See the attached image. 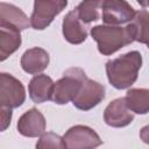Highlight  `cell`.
I'll return each mask as SVG.
<instances>
[{"mask_svg":"<svg viewBox=\"0 0 149 149\" xmlns=\"http://www.w3.org/2000/svg\"><path fill=\"white\" fill-rule=\"evenodd\" d=\"M142 66V55L140 51H128L106 63V74L109 84L116 90L130 87L137 79Z\"/></svg>","mask_w":149,"mask_h":149,"instance_id":"cell-1","label":"cell"},{"mask_svg":"<svg viewBox=\"0 0 149 149\" xmlns=\"http://www.w3.org/2000/svg\"><path fill=\"white\" fill-rule=\"evenodd\" d=\"M91 36L98 44V51L104 56L113 55L121 48L134 42L128 28L120 26H94L91 29Z\"/></svg>","mask_w":149,"mask_h":149,"instance_id":"cell-2","label":"cell"},{"mask_svg":"<svg viewBox=\"0 0 149 149\" xmlns=\"http://www.w3.org/2000/svg\"><path fill=\"white\" fill-rule=\"evenodd\" d=\"M86 73L80 68H70L54 83V91L51 100L57 105H66L78 93L81 84L86 79Z\"/></svg>","mask_w":149,"mask_h":149,"instance_id":"cell-3","label":"cell"},{"mask_svg":"<svg viewBox=\"0 0 149 149\" xmlns=\"http://www.w3.org/2000/svg\"><path fill=\"white\" fill-rule=\"evenodd\" d=\"M68 6V0H35L34 9L29 17L30 26L36 30H43Z\"/></svg>","mask_w":149,"mask_h":149,"instance_id":"cell-4","label":"cell"},{"mask_svg":"<svg viewBox=\"0 0 149 149\" xmlns=\"http://www.w3.org/2000/svg\"><path fill=\"white\" fill-rule=\"evenodd\" d=\"M26 100L23 84L7 72H0V106L17 108Z\"/></svg>","mask_w":149,"mask_h":149,"instance_id":"cell-5","label":"cell"},{"mask_svg":"<svg viewBox=\"0 0 149 149\" xmlns=\"http://www.w3.org/2000/svg\"><path fill=\"white\" fill-rule=\"evenodd\" d=\"M65 148L69 149H91L102 144L100 136L90 127L76 125L66 130L63 136Z\"/></svg>","mask_w":149,"mask_h":149,"instance_id":"cell-6","label":"cell"},{"mask_svg":"<svg viewBox=\"0 0 149 149\" xmlns=\"http://www.w3.org/2000/svg\"><path fill=\"white\" fill-rule=\"evenodd\" d=\"M105 98V87L100 83L86 78L78 93L72 99V104L80 111H90Z\"/></svg>","mask_w":149,"mask_h":149,"instance_id":"cell-7","label":"cell"},{"mask_svg":"<svg viewBox=\"0 0 149 149\" xmlns=\"http://www.w3.org/2000/svg\"><path fill=\"white\" fill-rule=\"evenodd\" d=\"M134 15V8L126 0H102L101 17L106 24L119 26L128 23Z\"/></svg>","mask_w":149,"mask_h":149,"instance_id":"cell-8","label":"cell"},{"mask_svg":"<svg viewBox=\"0 0 149 149\" xmlns=\"http://www.w3.org/2000/svg\"><path fill=\"white\" fill-rule=\"evenodd\" d=\"M104 120L106 125L114 127V128H121L126 127L134 120L133 112L127 107L125 102V98H116L113 101H111L107 107L104 111Z\"/></svg>","mask_w":149,"mask_h":149,"instance_id":"cell-9","label":"cell"},{"mask_svg":"<svg viewBox=\"0 0 149 149\" xmlns=\"http://www.w3.org/2000/svg\"><path fill=\"white\" fill-rule=\"evenodd\" d=\"M45 119L43 114L36 109L30 108L24 112L17 121V132L26 137H37L41 136L45 130Z\"/></svg>","mask_w":149,"mask_h":149,"instance_id":"cell-10","label":"cell"},{"mask_svg":"<svg viewBox=\"0 0 149 149\" xmlns=\"http://www.w3.org/2000/svg\"><path fill=\"white\" fill-rule=\"evenodd\" d=\"M30 26L26 13L15 5L0 2V27L14 30H24Z\"/></svg>","mask_w":149,"mask_h":149,"instance_id":"cell-11","label":"cell"},{"mask_svg":"<svg viewBox=\"0 0 149 149\" xmlns=\"http://www.w3.org/2000/svg\"><path fill=\"white\" fill-rule=\"evenodd\" d=\"M50 62L49 54L43 48L27 49L21 56V68L29 74H38L44 71Z\"/></svg>","mask_w":149,"mask_h":149,"instance_id":"cell-12","label":"cell"},{"mask_svg":"<svg viewBox=\"0 0 149 149\" xmlns=\"http://www.w3.org/2000/svg\"><path fill=\"white\" fill-rule=\"evenodd\" d=\"M62 31L64 38L71 44H80L87 37V30L85 24L77 16L76 10L69 12L62 23Z\"/></svg>","mask_w":149,"mask_h":149,"instance_id":"cell-13","label":"cell"},{"mask_svg":"<svg viewBox=\"0 0 149 149\" xmlns=\"http://www.w3.org/2000/svg\"><path fill=\"white\" fill-rule=\"evenodd\" d=\"M54 91V81L47 74H35L28 85L30 99L35 104H42L51 100Z\"/></svg>","mask_w":149,"mask_h":149,"instance_id":"cell-14","label":"cell"},{"mask_svg":"<svg viewBox=\"0 0 149 149\" xmlns=\"http://www.w3.org/2000/svg\"><path fill=\"white\" fill-rule=\"evenodd\" d=\"M22 38L19 30L0 27V62L6 61L21 45Z\"/></svg>","mask_w":149,"mask_h":149,"instance_id":"cell-15","label":"cell"},{"mask_svg":"<svg viewBox=\"0 0 149 149\" xmlns=\"http://www.w3.org/2000/svg\"><path fill=\"white\" fill-rule=\"evenodd\" d=\"M127 107L135 114H147L149 111L148 88H130L125 97Z\"/></svg>","mask_w":149,"mask_h":149,"instance_id":"cell-16","label":"cell"},{"mask_svg":"<svg viewBox=\"0 0 149 149\" xmlns=\"http://www.w3.org/2000/svg\"><path fill=\"white\" fill-rule=\"evenodd\" d=\"M148 16L149 15H148L147 9L135 12L134 17L126 26L128 28L134 42L136 41V42H140V43H143V44L148 43V31H147Z\"/></svg>","mask_w":149,"mask_h":149,"instance_id":"cell-17","label":"cell"},{"mask_svg":"<svg viewBox=\"0 0 149 149\" xmlns=\"http://www.w3.org/2000/svg\"><path fill=\"white\" fill-rule=\"evenodd\" d=\"M102 0H83L76 8L77 16L84 24H88L100 19Z\"/></svg>","mask_w":149,"mask_h":149,"instance_id":"cell-18","label":"cell"},{"mask_svg":"<svg viewBox=\"0 0 149 149\" xmlns=\"http://www.w3.org/2000/svg\"><path fill=\"white\" fill-rule=\"evenodd\" d=\"M36 148H65L63 137L55 133H43L36 143Z\"/></svg>","mask_w":149,"mask_h":149,"instance_id":"cell-19","label":"cell"},{"mask_svg":"<svg viewBox=\"0 0 149 149\" xmlns=\"http://www.w3.org/2000/svg\"><path fill=\"white\" fill-rule=\"evenodd\" d=\"M12 116H13L12 108L0 106V132H5L9 127Z\"/></svg>","mask_w":149,"mask_h":149,"instance_id":"cell-20","label":"cell"},{"mask_svg":"<svg viewBox=\"0 0 149 149\" xmlns=\"http://www.w3.org/2000/svg\"><path fill=\"white\" fill-rule=\"evenodd\" d=\"M143 8H147L148 7V0H136Z\"/></svg>","mask_w":149,"mask_h":149,"instance_id":"cell-21","label":"cell"}]
</instances>
